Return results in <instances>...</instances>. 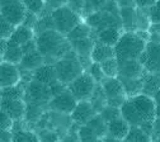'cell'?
I'll return each instance as SVG.
<instances>
[{"label": "cell", "mask_w": 160, "mask_h": 142, "mask_svg": "<svg viewBox=\"0 0 160 142\" xmlns=\"http://www.w3.org/2000/svg\"><path fill=\"white\" fill-rule=\"evenodd\" d=\"M122 117L131 126H141L145 122L156 119V101L155 98L146 94H138L128 98L121 107Z\"/></svg>", "instance_id": "obj_1"}, {"label": "cell", "mask_w": 160, "mask_h": 142, "mask_svg": "<svg viewBox=\"0 0 160 142\" xmlns=\"http://www.w3.org/2000/svg\"><path fill=\"white\" fill-rule=\"evenodd\" d=\"M37 48L45 56L46 64L55 65L56 61L64 57L70 50H72L70 41L66 36L56 29H50L36 36Z\"/></svg>", "instance_id": "obj_2"}, {"label": "cell", "mask_w": 160, "mask_h": 142, "mask_svg": "<svg viewBox=\"0 0 160 142\" xmlns=\"http://www.w3.org/2000/svg\"><path fill=\"white\" fill-rule=\"evenodd\" d=\"M148 41L144 39L137 32H123L118 43L114 46L116 57L118 61L138 60L145 51Z\"/></svg>", "instance_id": "obj_3"}, {"label": "cell", "mask_w": 160, "mask_h": 142, "mask_svg": "<svg viewBox=\"0 0 160 142\" xmlns=\"http://www.w3.org/2000/svg\"><path fill=\"white\" fill-rule=\"evenodd\" d=\"M55 70H56L57 80L60 83L65 84L66 86L85 71V69L83 67L79 60L78 53L74 50H70L64 57L56 61Z\"/></svg>", "instance_id": "obj_4"}, {"label": "cell", "mask_w": 160, "mask_h": 142, "mask_svg": "<svg viewBox=\"0 0 160 142\" xmlns=\"http://www.w3.org/2000/svg\"><path fill=\"white\" fill-rule=\"evenodd\" d=\"M53 22H55V29L64 36H68L80 22L82 17L72 12L68 5H64L51 13Z\"/></svg>", "instance_id": "obj_5"}, {"label": "cell", "mask_w": 160, "mask_h": 142, "mask_svg": "<svg viewBox=\"0 0 160 142\" xmlns=\"http://www.w3.org/2000/svg\"><path fill=\"white\" fill-rule=\"evenodd\" d=\"M98 83L95 79L89 74V71H84L80 76H78L74 81L68 85V89L74 94V96L80 100H90Z\"/></svg>", "instance_id": "obj_6"}, {"label": "cell", "mask_w": 160, "mask_h": 142, "mask_svg": "<svg viewBox=\"0 0 160 142\" xmlns=\"http://www.w3.org/2000/svg\"><path fill=\"white\" fill-rule=\"evenodd\" d=\"M52 99V93L48 85H45L42 83H38L36 80H32L27 84L26 88V95L24 101L41 107H47Z\"/></svg>", "instance_id": "obj_7"}, {"label": "cell", "mask_w": 160, "mask_h": 142, "mask_svg": "<svg viewBox=\"0 0 160 142\" xmlns=\"http://www.w3.org/2000/svg\"><path fill=\"white\" fill-rule=\"evenodd\" d=\"M101 84H102L104 93L107 95L108 105L121 108L125 104V101L128 99V96L125 91L122 81L118 77H106Z\"/></svg>", "instance_id": "obj_8"}, {"label": "cell", "mask_w": 160, "mask_h": 142, "mask_svg": "<svg viewBox=\"0 0 160 142\" xmlns=\"http://www.w3.org/2000/svg\"><path fill=\"white\" fill-rule=\"evenodd\" d=\"M85 22L92 27L94 33L102 31V29H106V28H111V27L122 28V22H121L119 14L109 13L106 10H99V12H95V13L85 17Z\"/></svg>", "instance_id": "obj_9"}, {"label": "cell", "mask_w": 160, "mask_h": 142, "mask_svg": "<svg viewBox=\"0 0 160 142\" xmlns=\"http://www.w3.org/2000/svg\"><path fill=\"white\" fill-rule=\"evenodd\" d=\"M0 8H2V18L7 22L15 27L23 24L27 15V8L23 0H2Z\"/></svg>", "instance_id": "obj_10"}, {"label": "cell", "mask_w": 160, "mask_h": 142, "mask_svg": "<svg viewBox=\"0 0 160 142\" xmlns=\"http://www.w3.org/2000/svg\"><path fill=\"white\" fill-rule=\"evenodd\" d=\"M138 61L141 62L146 72L160 74V42L149 41Z\"/></svg>", "instance_id": "obj_11"}, {"label": "cell", "mask_w": 160, "mask_h": 142, "mask_svg": "<svg viewBox=\"0 0 160 142\" xmlns=\"http://www.w3.org/2000/svg\"><path fill=\"white\" fill-rule=\"evenodd\" d=\"M76 105H78V99L74 96V94L69 89H66L51 99L48 104V109L52 112L70 115L76 108Z\"/></svg>", "instance_id": "obj_12"}, {"label": "cell", "mask_w": 160, "mask_h": 142, "mask_svg": "<svg viewBox=\"0 0 160 142\" xmlns=\"http://www.w3.org/2000/svg\"><path fill=\"white\" fill-rule=\"evenodd\" d=\"M97 114H98V112L90 103V100H80V101H78V105L74 109V112L70 114V118L75 125L83 126V125H87Z\"/></svg>", "instance_id": "obj_13"}, {"label": "cell", "mask_w": 160, "mask_h": 142, "mask_svg": "<svg viewBox=\"0 0 160 142\" xmlns=\"http://www.w3.org/2000/svg\"><path fill=\"white\" fill-rule=\"evenodd\" d=\"M21 81H22V72L18 69V65L3 61L2 69H0V83H2L0 85H2V88L18 85Z\"/></svg>", "instance_id": "obj_14"}, {"label": "cell", "mask_w": 160, "mask_h": 142, "mask_svg": "<svg viewBox=\"0 0 160 142\" xmlns=\"http://www.w3.org/2000/svg\"><path fill=\"white\" fill-rule=\"evenodd\" d=\"M118 64H119L118 77L137 79V77H142L146 74V70L144 69V66L138 60H123V61H118Z\"/></svg>", "instance_id": "obj_15"}, {"label": "cell", "mask_w": 160, "mask_h": 142, "mask_svg": "<svg viewBox=\"0 0 160 142\" xmlns=\"http://www.w3.org/2000/svg\"><path fill=\"white\" fill-rule=\"evenodd\" d=\"M27 103L23 99H5L2 98V110L10 115L15 122L21 120L26 115Z\"/></svg>", "instance_id": "obj_16"}, {"label": "cell", "mask_w": 160, "mask_h": 142, "mask_svg": "<svg viewBox=\"0 0 160 142\" xmlns=\"http://www.w3.org/2000/svg\"><path fill=\"white\" fill-rule=\"evenodd\" d=\"M33 80L38 81V83H42L45 85H53L55 83H57V75H56V70H55V65L51 64H45L41 67H38L33 71Z\"/></svg>", "instance_id": "obj_17"}, {"label": "cell", "mask_w": 160, "mask_h": 142, "mask_svg": "<svg viewBox=\"0 0 160 142\" xmlns=\"http://www.w3.org/2000/svg\"><path fill=\"white\" fill-rule=\"evenodd\" d=\"M34 31L24 24H21L15 28V31L13 32V34L7 39L9 45H14V46H23L27 42H29L31 39L36 38L34 36Z\"/></svg>", "instance_id": "obj_18"}, {"label": "cell", "mask_w": 160, "mask_h": 142, "mask_svg": "<svg viewBox=\"0 0 160 142\" xmlns=\"http://www.w3.org/2000/svg\"><path fill=\"white\" fill-rule=\"evenodd\" d=\"M46 64V60H45V56L39 52L38 50L36 51H32V52H28V53H24L21 64L18 66H21L22 70H28V71H34L36 69L41 67L42 65Z\"/></svg>", "instance_id": "obj_19"}, {"label": "cell", "mask_w": 160, "mask_h": 142, "mask_svg": "<svg viewBox=\"0 0 160 142\" xmlns=\"http://www.w3.org/2000/svg\"><path fill=\"white\" fill-rule=\"evenodd\" d=\"M123 32H136L137 31V7L121 8L119 9Z\"/></svg>", "instance_id": "obj_20"}, {"label": "cell", "mask_w": 160, "mask_h": 142, "mask_svg": "<svg viewBox=\"0 0 160 142\" xmlns=\"http://www.w3.org/2000/svg\"><path fill=\"white\" fill-rule=\"evenodd\" d=\"M122 31H123L122 28L111 27V28H106V29H102V31L97 32L94 36H95L97 42H101V43H104V45L114 47L118 43L121 36H122Z\"/></svg>", "instance_id": "obj_21"}, {"label": "cell", "mask_w": 160, "mask_h": 142, "mask_svg": "<svg viewBox=\"0 0 160 142\" xmlns=\"http://www.w3.org/2000/svg\"><path fill=\"white\" fill-rule=\"evenodd\" d=\"M130 128L131 125L123 117H119L108 123V136L118 140H125L130 132Z\"/></svg>", "instance_id": "obj_22"}, {"label": "cell", "mask_w": 160, "mask_h": 142, "mask_svg": "<svg viewBox=\"0 0 160 142\" xmlns=\"http://www.w3.org/2000/svg\"><path fill=\"white\" fill-rule=\"evenodd\" d=\"M113 57H116V50H114V47L108 46V45H104V43H101V42H97L95 43V47H94L93 53H92L93 62L102 64V62H104V61H107L109 58H113Z\"/></svg>", "instance_id": "obj_23"}, {"label": "cell", "mask_w": 160, "mask_h": 142, "mask_svg": "<svg viewBox=\"0 0 160 142\" xmlns=\"http://www.w3.org/2000/svg\"><path fill=\"white\" fill-rule=\"evenodd\" d=\"M142 94L149 96H155L160 91V74H150L146 72L142 77Z\"/></svg>", "instance_id": "obj_24"}, {"label": "cell", "mask_w": 160, "mask_h": 142, "mask_svg": "<svg viewBox=\"0 0 160 142\" xmlns=\"http://www.w3.org/2000/svg\"><path fill=\"white\" fill-rule=\"evenodd\" d=\"M144 77V76H142ZM142 77H137V79H126V77H118L119 80L122 81L125 91L127 94L128 98H132L135 95L142 94Z\"/></svg>", "instance_id": "obj_25"}, {"label": "cell", "mask_w": 160, "mask_h": 142, "mask_svg": "<svg viewBox=\"0 0 160 142\" xmlns=\"http://www.w3.org/2000/svg\"><path fill=\"white\" fill-rule=\"evenodd\" d=\"M23 56H24V52H23L22 46H14V45L8 43V48H7L5 53L2 56V60L5 61V62H9V64L19 65L22 58H23Z\"/></svg>", "instance_id": "obj_26"}, {"label": "cell", "mask_w": 160, "mask_h": 142, "mask_svg": "<svg viewBox=\"0 0 160 142\" xmlns=\"http://www.w3.org/2000/svg\"><path fill=\"white\" fill-rule=\"evenodd\" d=\"M87 125L97 133V136L99 138H106L108 136V123L102 118V115L99 113L97 115H94Z\"/></svg>", "instance_id": "obj_27"}, {"label": "cell", "mask_w": 160, "mask_h": 142, "mask_svg": "<svg viewBox=\"0 0 160 142\" xmlns=\"http://www.w3.org/2000/svg\"><path fill=\"white\" fill-rule=\"evenodd\" d=\"M90 103L93 104V107L95 108V110L98 113H101L107 105H108V101H107V95L104 93V89L102 86V84H98L92 98H90Z\"/></svg>", "instance_id": "obj_28"}, {"label": "cell", "mask_w": 160, "mask_h": 142, "mask_svg": "<svg viewBox=\"0 0 160 142\" xmlns=\"http://www.w3.org/2000/svg\"><path fill=\"white\" fill-rule=\"evenodd\" d=\"M26 88H27V83H24V81H21L18 85H14V86L2 88V98H5V99H23L24 100Z\"/></svg>", "instance_id": "obj_29"}, {"label": "cell", "mask_w": 160, "mask_h": 142, "mask_svg": "<svg viewBox=\"0 0 160 142\" xmlns=\"http://www.w3.org/2000/svg\"><path fill=\"white\" fill-rule=\"evenodd\" d=\"M93 32L94 31L92 29V27L87 22H80L66 37H68L69 41H75V39H82V38L92 37Z\"/></svg>", "instance_id": "obj_30"}, {"label": "cell", "mask_w": 160, "mask_h": 142, "mask_svg": "<svg viewBox=\"0 0 160 142\" xmlns=\"http://www.w3.org/2000/svg\"><path fill=\"white\" fill-rule=\"evenodd\" d=\"M123 141L125 142H152L151 136L138 126H131L130 132Z\"/></svg>", "instance_id": "obj_31"}, {"label": "cell", "mask_w": 160, "mask_h": 142, "mask_svg": "<svg viewBox=\"0 0 160 142\" xmlns=\"http://www.w3.org/2000/svg\"><path fill=\"white\" fill-rule=\"evenodd\" d=\"M43 114H45V112H43V107H41V105H36V104H31V103H27L24 119L28 122V123H37L38 120H41V118L43 117Z\"/></svg>", "instance_id": "obj_32"}, {"label": "cell", "mask_w": 160, "mask_h": 142, "mask_svg": "<svg viewBox=\"0 0 160 142\" xmlns=\"http://www.w3.org/2000/svg\"><path fill=\"white\" fill-rule=\"evenodd\" d=\"M12 142H41L39 137L27 130H22V128H17L13 130V140Z\"/></svg>", "instance_id": "obj_33"}, {"label": "cell", "mask_w": 160, "mask_h": 142, "mask_svg": "<svg viewBox=\"0 0 160 142\" xmlns=\"http://www.w3.org/2000/svg\"><path fill=\"white\" fill-rule=\"evenodd\" d=\"M50 29H55V22H53L52 15L48 14V15L39 17L36 23V27H34V33L39 34L46 31H50Z\"/></svg>", "instance_id": "obj_34"}, {"label": "cell", "mask_w": 160, "mask_h": 142, "mask_svg": "<svg viewBox=\"0 0 160 142\" xmlns=\"http://www.w3.org/2000/svg\"><path fill=\"white\" fill-rule=\"evenodd\" d=\"M101 65H102V69H103V72H104L106 77H118L119 64H118L117 57L109 58V60L104 61V62H102Z\"/></svg>", "instance_id": "obj_35"}, {"label": "cell", "mask_w": 160, "mask_h": 142, "mask_svg": "<svg viewBox=\"0 0 160 142\" xmlns=\"http://www.w3.org/2000/svg\"><path fill=\"white\" fill-rule=\"evenodd\" d=\"M78 140L80 142H95V141L99 140V137L97 136V133L88 125H83V126L79 127Z\"/></svg>", "instance_id": "obj_36"}, {"label": "cell", "mask_w": 160, "mask_h": 142, "mask_svg": "<svg viewBox=\"0 0 160 142\" xmlns=\"http://www.w3.org/2000/svg\"><path fill=\"white\" fill-rule=\"evenodd\" d=\"M23 3L27 8V12L34 13L38 17H41L46 9V0H23Z\"/></svg>", "instance_id": "obj_37"}, {"label": "cell", "mask_w": 160, "mask_h": 142, "mask_svg": "<svg viewBox=\"0 0 160 142\" xmlns=\"http://www.w3.org/2000/svg\"><path fill=\"white\" fill-rule=\"evenodd\" d=\"M99 114L102 115V118L107 122V123L112 122L113 119H117L119 117H122L121 108H117V107H113V105H107Z\"/></svg>", "instance_id": "obj_38"}, {"label": "cell", "mask_w": 160, "mask_h": 142, "mask_svg": "<svg viewBox=\"0 0 160 142\" xmlns=\"http://www.w3.org/2000/svg\"><path fill=\"white\" fill-rule=\"evenodd\" d=\"M107 0H85V12L84 15L88 17L95 12H99L104 8Z\"/></svg>", "instance_id": "obj_39"}, {"label": "cell", "mask_w": 160, "mask_h": 142, "mask_svg": "<svg viewBox=\"0 0 160 142\" xmlns=\"http://www.w3.org/2000/svg\"><path fill=\"white\" fill-rule=\"evenodd\" d=\"M87 71H89V74L95 79V81L98 84H101L102 81L106 79V75H104L103 69H102V65L98 64V62H93Z\"/></svg>", "instance_id": "obj_40"}, {"label": "cell", "mask_w": 160, "mask_h": 142, "mask_svg": "<svg viewBox=\"0 0 160 142\" xmlns=\"http://www.w3.org/2000/svg\"><path fill=\"white\" fill-rule=\"evenodd\" d=\"M66 3H68V0H46V9L43 10V13H42L41 17L51 14L53 10H56L58 8L66 5Z\"/></svg>", "instance_id": "obj_41"}, {"label": "cell", "mask_w": 160, "mask_h": 142, "mask_svg": "<svg viewBox=\"0 0 160 142\" xmlns=\"http://www.w3.org/2000/svg\"><path fill=\"white\" fill-rule=\"evenodd\" d=\"M66 5L72 12L79 14L80 17L84 15V12H85V0H68Z\"/></svg>", "instance_id": "obj_42"}, {"label": "cell", "mask_w": 160, "mask_h": 142, "mask_svg": "<svg viewBox=\"0 0 160 142\" xmlns=\"http://www.w3.org/2000/svg\"><path fill=\"white\" fill-rule=\"evenodd\" d=\"M0 28H2V38L3 39H8L13 34V32L15 31L17 27L2 18V20H0Z\"/></svg>", "instance_id": "obj_43"}, {"label": "cell", "mask_w": 160, "mask_h": 142, "mask_svg": "<svg viewBox=\"0 0 160 142\" xmlns=\"http://www.w3.org/2000/svg\"><path fill=\"white\" fill-rule=\"evenodd\" d=\"M0 119H2V131H12L14 127L15 120L8 115L5 112L2 110V114H0Z\"/></svg>", "instance_id": "obj_44"}, {"label": "cell", "mask_w": 160, "mask_h": 142, "mask_svg": "<svg viewBox=\"0 0 160 142\" xmlns=\"http://www.w3.org/2000/svg\"><path fill=\"white\" fill-rule=\"evenodd\" d=\"M149 15L152 23H160V0H156V3L149 8Z\"/></svg>", "instance_id": "obj_45"}, {"label": "cell", "mask_w": 160, "mask_h": 142, "mask_svg": "<svg viewBox=\"0 0 160 142\" xmlns=\"http://www.w3.org/2000/svg\"><path fill=\"white\" fill-rule=\"evenodd\" d=\"M41 142H57L58 141V137L55 132L52 131H48V130H43L41 131V135L38 136Z\"/></svg>", "instance_id": "obj_46"}, {"label": "cell", "mask_w": 160, "mask_h": 142, "mask_svg": "<svg viewBox=\"0 0 160 142\" xmlns=\"http://www.w3.org/2000/svg\"><path fill=\"white\" fill-rule=\"evenodd\" d=\"M149 32H150V41L160 42V23H152Z\"/></svg>", "instance_id": "obj_47"}, {"label": "cell", "mask_w": 160, "mask_h": 142, "mask_svg": "<svg viewBox=\"0 0 160 142\" xmlns=\"http://www.w3.org/2000/svg\"><path fill=\"white\" fill-rule=\"evenodd\" d=\"M38 15L34 14V13H31V12H27V15H26V19H24V22L23 24L32 28L34 31V27H36V23H37V20H38Z\"/></svg>", "instance_id": "obj_48"}, {"label": "cell", "mask_w": 160, "mask_h": 142, "mask_svg": "<svg viewBox=\"0 0 160 142\" xmlns=\"http://www.w3.org/2000/svg\"><path fill=\"white\" fill-rule=\"evenodd\" d=\"M151 140H152V142H160V118H156L154 122Z\"/></svg>", "instance_id": "obj_49"}, {"label": "cell", "mask_w": 160, "mask_h": 142, "mask_svg": "<svg viewBox=\"0 0 160 142\" xmlns=\"http://www.w3.org/2000/svg\"><path fill=\"white\" fill-rule=\"evenodd\" d=\"M136 2V7L137 8H142V9H149L150 7H152L156 0H135Z\"/></svg>", "instance_id": "obj_50"}, {"label": "cell", "mask_w": 160, "mask_h": 142, "mask_svg": "<svg viewBox=\"0 0 160 142\" xmlns=\"http://www.w3.org/2000/svg\"><path fill=\"white\" fill-rule=\"evenodd\" d=\"M117 4L121 8H131V7H136V2L135 0H117Z\"/></svg>", "instance_id": "obj_51"}, {"label": "cell", "mask_w": 160, "mask_h": 142, "mask_svg": "<svg viewBox=\"0 0 160 142\" xmlns=\"http://www.w3.org/2000/svg\"><path fill=\"white\" fill-rule=\"evenodd\" d=\"M154 98L156 101V118H160V91Z\"/></svg>", "instance_id": "obj_52"}, {"label": "cell", "mask_w": 160, "mask_h": 142, "mask_svg": "<svg viewBox=\"0 0 160 142\" xmlns=\"http://www.w3.org/2000/svg\"><path fill=\"white\" fill-rule=\"evenodd\" d=\"M104 142H125V141L123 140H118V138H113L111 136H107L104 138Z\"/></svg>", "instance_id": "obj_53"}, {"label": "cell", "mask_w": 160, "mask_h": 142, "mask_svg": "<svg viewBox=\"0 0 160 142\" xmlns=\"http://www.w3.org/2000/svg\"><path fill=\"white\" fill-rule=\"evenodd\" d=\"M76 142H80V141H79V140H78V141H76Z\"/></svg>", "instance_id": "obj_54"}]
</instances>
